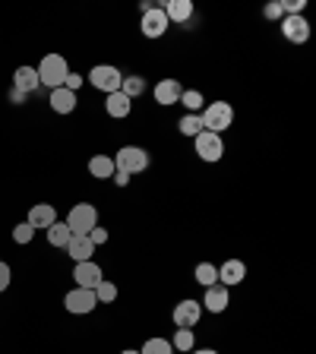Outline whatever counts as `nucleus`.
<instances>
[{
	"label": "nucleus",
	"mask_w": 316,
	"mask_h": 354,
	"mask_svg": "<svg viewBox=\"0 0 316 354\" xmlns=\"http://www.w3.org/2000/svg\"><path fill=\"white\" fill-rule=\"evenodd\" d=\"M203 130H209V133H225L231 124H234V108H231L228 102H212V104H206L203 108Z\"/></svg>",
	"instance_id": "nucleus-3"
},
{
	"label": "nucleus",
	"mask_w": 316,
	"mask_h": 354,
	"mask_svg": "<svg viewBox=\"0 0 316 354\" xmlns=\"http://www.w3.org/2000/svg\"><path fill=\"white\" fill-rule=\"evenodd\" d=\"M114 168L127 171V174H140V171L149 168V152L140 146H120L118 155H114Z\"/></svg>",
	"instance_id": "nucleus-4"
},
{
	"label": "nucleus",
	"mask_w": 316,
	"mask_h": 354,
	"mask_svg": "<svg viewBox=\"0 0 316 354\" xmlns=\"http://www.w3.org/2000/svg\"><path fill=\"white\" fill-rule=\"evenodd\" d=\"M64 225L70 228V234L89 237V231L98 225V209L92 206V203H76V206L70 209V215H66Z\"/></svg>",
	"instance_id": "nucleus-1"
},
{
	"label": "nucleus",
	"mask_w": 316,
	"mask_h": 354,
	"mask_svg": "<svg viewBox=\"0 0 316 354\" xmlns=\"http://www.w3.org/2000/svg\"><path fill=\"white\" fill-rule=\"evenodd\" d=\"M64 250L70 253L76 263H86V259H92V253H95V243L89 241V237H76V234H73L70 241H66Z\"/></svg>",
	"instance_id": "nucleus-17"
},
{
	"label": "nucleus",
	"mask_w": 316,
	"mask_h": 354,
	"mask_svg": "<svg viewBox=\"0 0 316 354\" xmlns=\"http://www.w3.org/2000/svg\"><path fill=\"white\" fill-rule=\"evenodd\" d=\"M82 86V76L80 73H66V80H64V88H70V92H76V88Z\"/></svg>",
	"instance_id": "nucleus-34"
},
{
	"label": "nucleus",
	"mask_w": 316,
	"mask_h": 354,
	"mask_svg": "<svg viewBox=\"0 0 316 354\" xmlns=\"http://www.w3.org/2000/svg\"><path fill=\"white\" fill-rule=\"evenodd\" d=\"M32 237H35V228H32L29 221H22V225H16L13 228V241L16 243H29Z\"/></svg>",
	"instance_id": "nucleus-30"
},
{
	"label": "nucleus",
	"mask_w": 316,
	"mask_h": 354,
	"mask_svg": "<svg viewBox=\"0 0 316 354\" xmlns=\"http://www.w3.org/2000/svg\"><path fill=\"white\" fill-rule=\"evenodd\" d=\"M54 221H57V212H54V206H48V203H38V206L29 209V225H32L35 231H38V228L48 231Z\"/></svg>",
	"instance_id": "nucleus-15"
},
{
	"label": "nucleus",
	"mask_w": 316,
	"mask_h": 354,
	"mask_svg": "<svg viewBox=\"0 0 316 354\" xmlns=\"http://www.w3.org/2000/svg\"><path fill=\"white\" fill-rule=\"evenodd\" d=\"M228 304H231V297H228V288H225V285H209L206 288L203 307H206L209 313H225V310H228Z\"/></svg>",
	"instance_id": "nucleus-12"
},
{
	"label": "nucleus",
	"mask_w": 316,
	"mask_h": 354,
	"mask_svg": "<svg viewBox=\"0 0 316 354\" xmlns=\"http://www.w3.org/2000/svg\"><path fill=\"white\" fill-rule=\"evenodd\" d=\"M35 70H38V82H41V86H48L51 92L64 86L66 73H70V66H66V60L60 57V54H44V60L35 66Z\"/></svg>",
	"instance_id": "nucleus-2"
},
{
	"label": "nucleus",
	"mask_w": 316,
	"mask_h": 354,
	"mask_svg": "<svg viewBox=\"0 0 316 354\" xmlns=\"http://www.w3.org/2000/svg\"><path fill=\"white\" fill-rule=\"evenodd\" d=\"M281 35L291 44H304L310 38V22L304 16H285L281 19Z\"/></svg>",
	"instance_id": "nucleus-11"
},
{
	"label": "nucleus",
	"mask_w": 316,
	"mask_h": 354,
	"mask_svg": "<svg viewBox=\"0 0 316 354\" xmlns=\"http://www.w3.org/2000/svg\"><path fill=\"white\" fill-rule=\"evenodd\" d=\"M162 10H165V16H168V22H187L193 16L190 0H168Z\"/></svg>",
	"instance_id": "nucleus-20"
},
{
	"label": "nucleus",
	"mask_w": 316,
	"mask_h": 354,
	"mask_svg": "<svg viewBox=\"0 0 316 354\" xmlns=\"http://www.w3.org/2000/svg\"><path fill=\"white\" fill-rule=\"evenodd\" d=\"M263 16H266V19H281V16H285V13H281V3H266V10H263Z\"/></svg>",
	"instance_id": "nucleus-31"
},
{
	"label": "nucleus",
	"mask_w": 316,
	"mask_h": 354,
	"mask_svg": "<svg viewBox=\"0 0 316 354\" xmlns=\"http://www.w3.org/2000/svg\"><path fill=\"white\" fill-rule=\"evenodd\" d=\"M95 297H98V304H111V301H114V297H118V288H114V285H111V281H98V285H95Z\"/></svg>",
	"instance_id": "nucleus-29"
},
{
	"label": "nucleus",
	"mask_w": 316,
	"mask_h": 354,
	"mask_svg": "<svg viewBox=\"0 0 316 354\" xmlns=\"http://www.w3.org/2000/svg\"><path fill=\"white\" fill-rule=\"evenodd\" d=\"M193 354H219L215 348H199V351H193Z\"/></svg>",
	"instance_id": "nucleus-37"
},
{
	"label": "nucleus",
	"mask_w": 316,
	"mask_h": 354,
	"mask_svg": "<svg viewBox=\"0 0 316 354\" xmlns=\"http://www.w3.org/2000/svg\"><path fill=\"white\" fill-rule=\"evenodd\" d=\"M171 348H174V351H193V329H177Z\"/></svg>",
	"instance_id": "nucleus-28"
},
{
	"label": "nucleus",
	"mask_w": 316,
	"mask_h": 354,
	"mask_svg": "<svg viewBox=\"0 0 316 354\" xmlns=\"http://www.w3.org/2000/svg\"><path fill=\"white\" fill-rule=\"evenodd\" d=\"M73 279H76V288H89L95 291V285L102 281V266L95 259H86V263H76L73 269Z\"/></svg>",
	"instance_id": "nucleus-10"
},
{
	"label": "nucleus",
	"mask_w": 316,
	"mask_h": 354,
	"mask_svg": "<svg viewBox=\"0 0 316 354\" xmlns=\"http://www.w3.org/2000/svg\"><path fill=\"white\" fill-rule=\"evenodd\" d=\"M180 133H184V136H190V140H196L199 133H203V118H199V114H184V118H180Z\"/></svg>",
	"instance_id": "nucleus-25"
},
{
	"label": "nucleus",
	"mask_w": 316,
	"mask_h": 354,
	"mask_svg": "<svg viewBox=\"0 0 316 354\" xmlns=\"http://www.w3.org/2000/svg\"><path fill=\"white\" fill-rule=\"evenodd\" d=\"M140 354H174V348H171L168 339H149L146 345L140 348Z\"/></svg>",
	"instance_id": "nucleus-27"
},
{
	"label": "nucleus",
	"mask_w": 316,
	"mask_h": 354,
	"mask_svg": "<svg viewBox=\"0 0 316 354\" xmlns=\"http://www.w3.org/2000/svg\"><path fill=\"white\" fill-rule=\"evenodd\" d=\"M89 80H92V86L102 88V92H120V82H124V73H120L118 66L111 64H98L92 66V73H89Z\"/></svg>",
	"instance_id": "nucleus-5"
},
{
	"label": "nucleus",
	"mask_w": 316,
	"mask_h": 354,
	"mask_svg": "<svg viewBox=\"0 0 316 354\" xmlns=\"http://www.w3.org/2000/svg\"><path fill=\"white\" fill-rule=\"evenodd\" d=\"M168 16H165L162 7H149L146 13H142V22H140V29L146 38H162L165 32H168Z\"/></svg>",
	"instance_id": "nucleus-8"
},
{
	"label": "nucleus",
	"mask_w": 316,
	"mask_h": 354,
	"mask_svg": "<svg viewBox=\"0 0 316 354\" xmlns=\"http://www.w3.org/2000/svg\"><path fill=\"white\" fill-rule=\"evenodd\" d=\"M199 317H203V304H196V301H180L174 307V313H171L177 329H196Z\"/></svg>",
	"instance_id": "nucleus-9"
},
{
	"label": "nucleus",
	"mask_w": 316,
	"mask_h": 354,
	"mask_svg": "<svg viewBox=\"0 0 316 354\" xmlns=\"http://www.w3.org/2000/svg\"><path fill=\"white\" fill-rule=\"evenodd\" d=\"M70 228H66L64 221H54L51 228H48V243H51V247H66V241H70Z\"/></svg>",
	"instance_id": "nucleus-24"
},
{
	"label": "nucleus",
	"mask_w": 316,
	"mask_h": 354,
	"mask_svg": "<svg viewBox=\"0 0 316 354\" xmlns=\"http://www.w3.org/2000/svg\"><path fill=\"white\" fill-rule=\"evenodd\" d=\"M180 82L177 80H162V82H155V102L162 104V108H171V104L180 102Z\"/></svg>",
	"instance_id": "nucleus-13"
},
{
	"label": "nucleus",
	"mask_w": 316,
	"mask_h": 354,
	"mask_svg": "<svg viewBox=\"0 0 316 354\" xmlns=\"http://www.w3.org/2000/svg\"><path fill=\"white\" fill-rule=\"evenodd\" d=\"M243 279H247V266H243L241 259H228V263H221V269H219V285L231 288V285H241Z\"/></svg>",
	"instance_id": "nucleus-14"
},
{
	"label": "nucleus",
	"mask_w": 316,
	"mask_h": 354,
	"mask_svg": "<svg viewBox=\"0 0 316 354\" xmlns=\"http://www.w3.org/2000/svg\"><path fill=\"white\" fill-rule=\"evenodd\" d=\"M193 279H196L203 288L219 285V266H212V263H199L196 269H193Z\"/></svg>",
	"instance_id": "nucleus-22"
},
{
	"label": "nucleus",
	"mask_w": 316,
	"mask_h": 354,
	"mask_svg": "<svg viewBox=\"0 0 316 354\" xmlns=\"http://www.w3.org/2000/svg\"><path fill=\"white\" fill-rule=\"evenodd\" d=\"M196 155L203 162H221V155H225V140H221L219 133L203 130L196 136Z\"/></svg>",
	"instance_id": "nucleus-7"
},
{
	"label": "nucleus",
	"mask_w": 316,
	"mask_h": 354,
	"mask_svg": "<svg viewBox=\"0 0 316 354\" xmlns=\"http://www.w3.org/2000/svg\"><path fill=\"white\" fill-rule=\"evenodd\" d=\"M120 354H140V351H133V348H127V351H120Z\"/></svg>",
	"instance_id": "nucleus-38"
},
{
	"label": "nucleus",
	"mask_w": 316,
	"mask_h": 354,
	"mask_svg": "<svg viewBox=\"0 0 316 354\" xmlns=\"http://www.w3.org/2000/svg\"><path fill=\"white\" fill-rule=\"evenodd\" d=\"M89 241H92V243H108V231L98 228V225H95V228L89 231Z\"/></svg>",
	"instance_id": "nucleus-33"
},
{
	"label": "nucleus",
	"mask_w": 316,
	"mask_h": 354,
	"mask_svg": "<svg viewBox=\"0 0 316 354\" xmlns=\"http://www.w3.org/2000/svg\"><path fill=\"white\" fill-rule=\"evenodd\" d=\"M38 86H41V82H38L35 66H19V70L13 73V88L16 92H22V95H26V92H35Z\"/></svg>",
	"instance_id": "nucleus-16"
},
{
	"label": "nucleus",
	"mask_w": 316,
	"mask_h": 354,
	"mask_svg": "<svg viewBox=\"0 0 316 354\" xmlns=\"http://www.w3.org/2000/svg\"><path fill=\"white\" fill-rule=\"evenodd\" d=\"M120 92H124L127 98H136L140 95V92H146V80H142V76H124V82H120Z\"/></svg>",
	"instance_id": "nucleus-26"
},
{
	"label": "nucleus",
	"mask_w": 316,
	"mask_h": 354,
	"mask_svg": "<svg viewBox=\"0 0 316 354\" xmlns=\"http://www.w3.org/2000/svg\"><path fill=\"white\" fill-rule=\"evenodd\" d=\"M64 307L70 310V313H76V317H82V313H92V310L98 307V297H95V291H89V288H73V291H66Z\"/></svg>",
	"instance_id": "nucleus-6"
},
{
	"label": "nucleus",
	"mask_w": 316,
	"mask_h": 354,
	"mask_svg": "<svg viewBox=\"0 0 316 354\" xmlns=\"http://www.w3.org/2000/svg\"><path fill=\"white\" fill-rule=\"evenodd\" d=\"M51 108L57 111V114H73L76 111V92H70V88H54L51 92Z\"/></svg>",
	"instance_id": "nucleus-19"
},
{
	"label": "nucleus",
	"mask_w": 316,
	"mask_h": 354,
	"mask_svg": "<svg viewBox=\"0 0 316 354\" xmlns=\"http://www.w3.org/2000/svg\"><path fill=\"white\" fill-rule=\"evenodd\" d=\"M89 174L95 177V180H108V177H114V158H111V155H95V158L89 162Z\"/></svg>",
	"instance_id": "nucleus-21"
},
{
	"label": "nucleus",
	"mask_w": 316,
	"mask_h": 354,
	"mask_svg": "<svg viewBox=\"0 0 316 354\" xmlns=\"http://www.w3.org/2000/svg\"><path fill=\"white\" fill-rule=\"evenodd\" d=\"M10 98H13L16 104H22V98H26V95H22V92H16V88H13V92H10Z\"/></svg>",
	"instance_id": "nucleus-36"
},
{
	"label": "nucleus",
	"mask_w": 316,
	"mask_h": 354,
	"mask_svg": "<svg viewBox=\"0 0 316 354\" xmlns=\"http://www.w3.org/2000/svg\"><path fill=\"white\" fill-rule=\"evenodd\" d=\"M177 104H184L187 114H199V108H206V98H203V92L190 88V92H180V102Z\"/></svg>",
	"instance_id": "nucleus-23"
},
{
	"label": "nucleus",
	"mask_w": 316,
	"mask_h": 354,
	"mask_svg": "<svg viewBox=\"0 0 316 354\" xmlns=\"http://www.w3.org/2000/svg\"><path fill=\"white\" fill-rule=\"evenodd\" d=\"M111 180H114L118 187H127V184H130V174H127V171H118V168H114V177H111Z\"/></svg>",
	"instance_id": "nucleus-35"
},
{
	"label": "nucleus",
	"mask_w": 316,
	"mask_h": 354,
	"mask_svg": "<svg viewBox=\"0 0 316 354\" xmlns=\"http://www.w3.org/2000/svg\"><path fill=\"white\" fill-rule=\"evenodd\" d=\"M104 111H108L111 118L124 120L127 114H130V111H133V102L124 95V92H111V95H108V102H104Z\"/></svg>",
	"instance_id": "nucleus-18"
},
{
	"label": "nucleus",
	"mask_w": 316,
	"mask_h": 354,
	"mask_svg": "<svg viewBox=\"0 0 316 354\" xmlns=\"http://www.w3.org/2000/svg\"><path fill=\"white\" fill-rule=\"evenodd\" d=\"M7 288H10V266L0 259V295H3Z\"/></svg>",
	"instance_id": "nucleus-32"
}]
</instances>
